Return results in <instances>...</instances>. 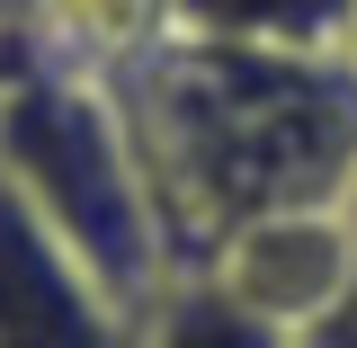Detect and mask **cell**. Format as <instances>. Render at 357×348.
I'll return each instance as SVG.
<instances>
[{
    "label": "cell",
    "instance_id": "obj_1",
    "mask_svg": "<svg viewBox=\"0 0 357 348\" xmlns=\"http://www.w3.org/2000/svg\"><path fill=\"white\" fill-rule=\"evenodd\" d=\"M107 81L143 143V170H152V197L170 215L188 277L241 223L340 206V188L357 179L349 45H259V36L161 27V36H134L107 63Z\"/></svg>",
    "mask_w": 357,
    "mask_h": 348
},
{
    "label": "cell",
    "instance_id": "obj_2",
    "mask_svg": "<svg viewBox=\"0 0 357 348\" xmlns=\"http://www.w3.org/2000/svg\"><path fill=\"white\" fill-rule=\"evenodd\" d=\"M0 170L98 268V286L134 321L188 277L178 241H170V215L152 197V170H143V143H134L107 72H81V63L0 72Z\"/></svg>",
    "mask_w": 357,
    "mask_h": 348
},
{
    "label": "cell",
    "instance_id": "obj_3",
    "mask_svg": "<svg viewBox=\"0 0 357 348\" xmlns=\"http://www.w3.org/2000/svg\"><path fill=\"white\" fill-rule=\"evenodd\" d=\"M134 321L98 268L0 170V348H134Z\"/></svg>",
    "mask_w": 357,
    "mask_h": 348
},
{
    "label": "cell",
    "instance_id": "obj_4",
    "mask_svg": "<svg viewBox=\"0 0 357 348\" xmlns=\"http://www.w3.org/2000/svg\"><path fill=\"white\" fill-rule=\"evenodd\" d=\"M197 277H206V286H223L241 312H259L268 331H286V340H295L312 312H321V304L357 277V232H349V215H340V206L259 215V223H241L232 241H215Z\"/></svg>",
    "mask_w": 357,
    "mask_h": 348
},
{
    "label": "cell",
    "instance_id": "obj_5",
    "mask_svg": "<svg viewBox=\"0 0 357 348\" xmlns=\"http://www.w3.org/2000/svg\"><path fill=\"white\" fill-rule=\"evenodd\" d=\"M134 348H295V340H286V331H268L259 312H241L223 286H206V277H178L170 295L143 312Z\"/></svg>",
    "mask_w": 357,
    "mask_h": 348
},
{
    "label": "cell",
    "instance_id": "obj_6",
    "mask_svg": "<svg viewBox=\"0 0 357 348\" xmlns=\"http://www.w3.org/2000/svg\"><path fill=\"white\" fill-rule=\"evenodd\" d=\"M295 348H357V277H349L321 312H312L304 331H295Z\"/></svg>",
    "mask_w": 357,
    "mask_h": 348
},
{
    "label": "cell",
    "instance_id": "obj_7",
    "mask_svg": "<svg viewBox=\"0 0 357 348\" xmlns=\"http://www.w3.org/2000/svg\"><path fill=\"white\" fill-rule=\"evenodd\" d=\"M340 215H349V232H357V179H349V188H340Z\"/></svg>",
    "mask_w": 357,
    "mask_h": 348
},
{
    "label": "cell",
    "instance_id": "obj_8",
    "mask_svg": "<svg viewBox=\"0 0 357 348\" xmlns=\"http://www.w3.org/2000/svg\"><path fill=\"white\" fill-rule=\"evenodd\" d=\"M0 9H18V18H36V9H45V0H0Z\"/></svg>",
    "mask_w": 357,
    "mask_h": 348
},
{
    "label": "cell",
    "instance_id": "obj_9",
    "mask_svg": "<svg viewBox=\"0 0 357 348\" xmlns=\"http://www.w3.org/2000/svg\"><path fill=\"white\" fill-rule=\"evenodd\" d=\"M349 63H357V18H349Z\"/></svg>",
    "mask_w": 357,
    "mask_h": 348
}]
</instances>
